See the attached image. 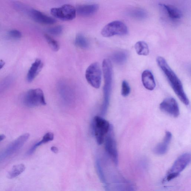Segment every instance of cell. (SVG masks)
<instances>
[{
  "label": "cell",
  "instance_id": "44dd1931",
  "mask_svg": "<svg viewBox=\"0 0 191 191\" xmlns=\"http://www.w3.org/2000/svg\"><path fill=\"white\" fill-rule=\"evenodd\" d=\"M128 54L124 51H119L115 52L112 55V60L116 64H123L127 60Z\"/></svg>",
  "mask_w": 191,
  "mask_h": 191
},
{
  "label": "cell",
  "instance_id": "277c9868",
  "mask_svg": "<svg viewBox=\"0 0 191 191\" xmlns=\"http://www.w3.org/2000/svg\"><path fill=\"white\" fill-rule=\"evenodd\" d=\"M23 101L24 105L29 108L46 105L44 93L40 89H32L28 90L24 94Z\"/></svg>",
  "mask_w": 191,
  "mask_h": 191
},
{
  "label": "cell",
  "instance_id": "7c38bea8",
  "mask_svg": "<svg viewBox=\"0 0 191 191\" xmlns=\"http://www.w3.org/2000/svg\"><path fill=\"white\" fill-rule=\"evenodd\" d=\"M29 13L32 19L39 23L49 25L56 22V20L55 19L46 15L44 13L36 9H31Z\"/></svg>",
  "mask_w": 191,
  "mask_h": 191
},
{
  "label": "cell",
  "instance_id": "83f0119b",
  "mask_svg": "<svg viewBox=\"0 0 191 191\" xmlns=\"http://www.w3.org/2000/svg\"><path fill=\"white\" fill-rule=\"evenodd\" d=\"M9 35L12 37L16 39H19L21 37L22 34L19 31L13 30L9 32Z\"/></svg>",
  "mask_w": 191,
  "mask_h": 191
},
{
  "label": "cell",
  "instance_id": "3957f363",
  "mask_svg": "<svg viewBox=\"0 0 191 191\" xmlns=\"http://www.w3.org/2000/svg\"><path fill=\"white\" fill-rule=\"evenodd\" d=\"M93 127L97 143L99 145L102 144L111 126L107 121L99 116H97L93 119Z\"/></svg>",
  "mask_w": 191,
  "mask_h": 191
},
{
  "label": "cell",
  "instance_id": "7402d4cb",
  "mask_svg": "<svg viewBox=\"0 0 191 191\" xmlns=\"http://www.w3.org/2000/svg\"><path fill=\"white\" fill-rule=\"evenodd\" d=\"M75 44L78 47L83 49L88 48L89 45L87 39L81 34H79L76 37Z\"/></svg>",
  "mask_w": 191,
  "mask_h": 191
},
{
  "label": "cell",
  "instance_id": "8fae6325",
  "mask_svg": "<svg viewBox=\"0 0 191 191\" xmlns=\"http://www.w3.org/2000/svg\"><path fill=\"white\" fill-rule=\"evenodd\" d=\"M30 136L29 133H25L20 135L9 145L2 153L1 156L3 157H6L16 152L26 143Z\"/></svg>",
  "mask_w": 191,
  "mask_h": 191
},
{
  "label": "cell",
  "instance_id": "ba28073f",
  "mask_svg": "<svg viewBox=\"0 0 191 191\" xmlns=\"http://www.w3.org/2000/svg\"><path fill=\"white\" fill-rule=\"evenodd\" d=\"M104 142L106 151L115 164L117 165L118 162V152L116 141L113 136L112 127H111L109 133L106 137Z\"/></svg>",
  "mask_w": 191,
  "mask_h": 191
},
{
  "label": "cell",
  "instance_id": "5b68a950",
  "mask_svg": "<svg viewBox=\"0 0 191 191\" xmlns=\"http://www.w3.org/2000/svg\"><path fill=\"white\" fill-rule=\"evenodd\" d=\"M128 33V28L125 24L120 21L111 22L106 25L101 31L104 37H109L116 35H124Z\"/></svg>",
  "mask_w": 191,
  "mask_h": 191
},
{
  "label": "cell",
  "instance_id": "2e32d148",
  "mask_svg": "<svg viewBox=\"0 0 191 191\" xmlns=\"http://www.w3.org/2000/svg\"><path fill=\"white\" fill-rule=\"evenodd\" d=\"M43 66L42 62L39 59H36L32 63L27 75V80L28 82H32L35 79L40 72Z\"/></svg>",
  "mask_w": 191,
  "mask_h": 191
},
{
  "label": "cell",
  "instance_id": "ffe728a7",
  "mask_svg": "<svg viewBox=\"0 0 191 191\" xmlns=\"http://www.w3.org/2000/svg\"><path fill=\"white\" fill-rule=\"evenodd\" d=\"M135 49L137 54L141 56H147L149 53V47L145 42L138 41L135 45Z\"/></svg>",
  "mask_w": 191,
  "mask_h": 191
},
{
  "label": "cell",
  "instance_id": "f546056e",
  "mask_svg": "<svg viewBox=\"0 0 191 191\" xmlns=\"http://www.w3.org/2000/svg\"><path fill=\"white\" fill-rule=\"evenodd\" d=\"M5 64V62L3 60H0V70L4 67Z\"/></svg>",
  "mask_w": 191,
  "mask_h": 191
},
{
  "label": "cell",
  "instance_id": "4316f807",
  "mask_svg": "<svg viewBox=\"0 0 191 191\" xmlns=\"http://www.w3.org/2000/svg\"><path fill=\"white\" fill-rule=\"evenodd\" d=\"M63 28L61 26H57L49 28L48 32L51 34L58 36L62 33Z\"/></svg>",
  "mask_w": 191,
  "mask_h": 191
},
{
  "label": "cell",
  "instance_id": "6da1fadb",
  "mask_svg": "<svg viewBox=\"0 0 191 191\" xmlns=\"http://www.w3.org/2000/svg\"><path fill=\"white\" fill-rule=\"evenodd\" d=\"M156 62L178 98L185 105H189V101L185 93L182 83L167 62L162 56H158Z\"/></svg>",
  "mask_w": 191,
  "mask_h": 191
},
{
  "label": "cell",
  "instance_id": "603a6c76",
  "mask_svg": "<svg viewBox=\"0 0 191 191\" xmlns=\"http://www.w3.org/2000/svg\"><path fill=\"white\" fill-rule=\"evenodd\" d=\"M130 14L131 17L139 20L144 19L147 16L146 11L141 9H133L130 12Z\"/></svg>",
  "mask_w": 191,
  "mask_h": 191
},
{
  "label": "cell",
  "instance_id": "52a82bcc",
  "mask_svg": "<svg viewBox=\"0 0 191 191\" xmlns=\"http://www.w3.org/2000/svg\"><path fill=\"white\" fill-rule=\"evenodd\" d=\"M51 13L54 17L63 21H71L75 18L76 16V8L69 4L53 8L51 9Z\"/></svg>",
  "mask_w": 191,
  "mask_h": 191
},
{
  "label": "cell",
  "instance_id": "cb8c5ba5",
  "mask_svg": "<svg viewBox=\"0 0 191 191\" xmlns=\"http://www.w3.org/2000/svg\"><path fill=\"white\" fill-rule=\"evenodd\" d=\"M44 37L49 45L55 51H58L59 50V43L56 40L47 34L44 35Z\"/></svg>",
  "mask_w": 191,
  "mask_h": 191
},
{
  "label": "cell",
  "instance_id": "5bb4252c",
  "mask_svg": "<svg viewBox=\"0 0 191 191\" xmlns=\"http://www.w3.org/2000/svg\"><path fill=\"white\" fill-rule=\"evenodd\" d=\"M99 9L97 4H89L80 5L76 8V13L84 17H89L97 13Z\"/></svg>",
  "mask_w": 191,
  "mask_h": 191
},
{
  "label": "cell",
  "instance_id": "ac0fdd59",
  "mask_svg": "<svg viewBox=\"0 0 191 191\" xmlns=\"http://www.w3.org/2000/svg\"><path fill=\"white\" fill-rule=\"evenodd\" d=\"M54 137V134L51 132H48L46 133L43 136L42 139L41 141L37 142L32 146L31 148L28 150L27 154L28 155H32L36 149L38 147L41 145L45 144L48 142L52 141L53 140Z\"/></svg>",
  "mask_w": 191,
  "mask_h": 191
},
{
  "label": "cell",
  "instance_id": "d6986e66",
  "mask_svg": "<svg viewBox=\"0 0 191 191\" xmlns=\"http://www.w3.org/2000/svg\"><path fill=\"white\" fill-rule=\"evenodd\" d=\"M26 167L24 164L15 165L8 173L7 177L9 179H12L20 175L25 170Z\"/></svg>",
  "mask_w": 191,
  "mask_h": 191
},
{
  "label": "cell",
  "instance_id": "4fadbf2b",
  "mask_svg": "<svg viewBox=\"0 0 191 191\" xmlns=\"http://www.w3.org/2000/svg\"><path fill=\"white\" fill-rule=\"evenodd\" d=\"M172 135L171 133L167 131L165 133L164 137L162 142L159 143L155 146L154 149V152L157 155H164L167 152L169 144L171 142Z\"/></svg>",
  "mask_w": 191,
  "mask_h": 191
},
{
  "label": "cell",
  "instance_id": "f1b7e54d",
  "mask_svg": "<svg viewBox=\"0 0 191 191\" xmlns=\"http://www.w3.org/2000/svg\"><path fill=\"white\" fill-rule=\"evenodd\" d=\"M51 151L55 153V154H57L58 152V149L55 146H52V147H51Z\"/></svg>",
  "mask_w": 191,
  "mask_h": 191
},
{
  "label": "cell",
  "instance_id": "9c48e42d",
  "mask_svg": "<svg viewBox=\"0 0 191 191\" xmlns=\"http://www.w3.org/2000/svg\"><path fill=\"white\" fill-rule=\"evenodd\" d=\"M160 109L162 112L174 117L179 116L180 109L175 99L173 97L165 99L160 105Z\"/></svg>",
  "mask_w": 191,
  "mask_h": 191
},
{
  "label": "cell",
  "instance_id": "9a60e30c",
  "mask_svg": "<svg viewBox=\"0 0 191 191\" xmlns=\"http://www.w3.org/2000/svg\"><path fill=\"white\" fill-rule=\"evenodd\" d=\"M142 80L143 86L149 90H154L156 87V82L154 75L151 71L145 70L142 74Z\"/></svg>",
  "mask_w": 191,
  "mask_h": 191
},
{
  "label": "cell",
  "instance_id": "484cf974",
  "mask_svg": "<svg viewBox=\"0 0 191 191\" xmlns=\"http://www.w3.org/2000/svg\"><path fill=\"white\" fill-rule=\"evenodd\" d=\"M96 168H97V174H98L100 179H101V181L103 183L106 184L105 177L104 176V173H103V171L102 168L101 167V164H100V161H97Z\"/></svg>",
  "mask_w": 191,
  "mask_h": 191
},
{
  "label": "cell",
  "instance_id": "8992f818",
  "mask_svg": "<svg viewBox=\"0 0 191 191\" xmlns=\"http://www.w3.org/2000/svg\"><path fill=\"white\" fill-rule=\"evenodd\" d=\"M86 78L91 86L98 89L101 86V72L98 63L94 62L90 64L87 69Z\"/></svg>",
  "mask_w": 191,
  "mask_h": 191
},
{
  "label": "cell",
  "instance_id": "7a4b0ae2",
  "mask_svg": "<svg viewBox=\"0 0 191 191\" xmlns=\"http://www.w3.org/2000/svg\"><path fill=\"white\" fill-rule=\"evenodd\" d=\"M102 69L104 78V101L102 106V113L105 114L107 111L109 104L113 76L112 65L109 59H104L102 62Z\"/></svg>",
  "mask_w": 191,
  "mask_h": 191
},
{
  "label": "cell",
  "instance_id": "e0dca14e",
  "mask_svg": "<svg viewBox=\"0 0 191 191\" xmlns=\"http://www.w3.org/2000/svg\"><path fill=\"white\" fill-rule=\"evenodd\" d=\"M160 5L162 8L165 10L169 17L171 19L178 20L182 17V12L176 7L165 4H161Z\"/></svg>",
  "mask_w": 191,
  "mask_h": 191
},
{
  "label": "cell",
  "instance_id": "30bf717a",
  "mask_svg": "<svg viewBox=\"0 0 191 191\" xmlns=\"http://www.w3.org/2000/svg\"><path fill=\"white\" fill-rule=\"evenodd\" d=\"M191 155L190 153H185L178 157L173 164L168 174L172 173L178 176L181 172L185 170L190 163Z\"/></svg>",
  "mask_w": 191,
  "mask_h": 191
},
{
  "label": "cell",
  "instance_id": "d4e9b609",
  "mask_svg": "<svg viewBox=\"0 0 191 191\" xmlns=\"http://www.w3.org/2000/svg\"><path fill=\"white\" fill-rule=\"evenodd\" d=\"M130 92V87L128 82L123 81L121 85V94L124 97H127Z\"/></svg>",
  "mask_w": 191,
  "mask_h": 191
},
{
  "label": "cell",
  "instance_id": "4dcf8cb0",
  "mask_svg": "<svg viewBox=\"0 0 191 191\" xmlns=\"http://www.w3.org/2000/svg\"><path fill=\"white\" fill-rule=\"evenodd\" d=\"M6 138V136L3 134H0V142Z\"/></svg>",
  "mask_w": 191,
  "mask_h": 191
}]
</instances>
